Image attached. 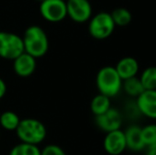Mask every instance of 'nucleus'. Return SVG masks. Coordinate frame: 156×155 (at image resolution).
Returning a JSON list of instances; mask_svg holds the SVG:
<instances>
[{"mask_svg":"<svg viewBox=\"0 0 156 155\" xmlns=\"http://www.w3.org/2000/svg\"><path fill=\"white\" fill-rule=\"evenodd\" d=\"M25 52L33 58H43L46 55L49 49V39L44 31L43 28L39 26H30L26 29L23 36Z\"/></svg>","mask_w":156,"mask_h":155,"instance_id":"nucleus-1","label":"nucleus"},{"mask_svg":"<svg viewBox=\"0 0 156 155\" xmlns=\"http://www.w3.org/2000/svg\"><path fill=\"white\" fill-rule=\"evenodd\" d=\"M122 80L118 75L115 66H104L98 71L96 77V86L99 93L114 98L122 90Z\"/></svg>","mask_w":156,"mask_h":155,"instance_id":"nucleus-2","label":"nucleus"},{"mask_svg":"<svg viewBox=\"0 0 156 155\" xmlns=\"http://www.w3.org/2000/svg\"><path fill=\"white\" fill-rule=\"evenodd\" d=\"M15 132L21 143L38 146L46 138L47 129L39 120L34 118H25L20 119Z\"/></svg>","mask_w":156,"mask_h":155,"instance_id":"nucleus-3","label":"nucleus"},{"mask_svg":"<svg viewBox=\"0 0 156 155\" xmlns=\"http://www.w3.org/2000/svg\"><path fill=\"white\" fill-rule=\"evenodd\" d=\"M88 21V32L94 39H106L115 31L116 26L111 16V13L99 12L91 16Z\"/></svg>","mask_w":156,"mask_h":155,"instance_id":"nucleus-4","label":"nucleus"},{"mask_svg":"<svg viewBox=\"0 0 156 155\" xmlns=\"http://www.w3.org/2000/svg\"><path fill=\"white\" fill-rule=\"evenodd\" d=\"M25 52L21 36L11 32L0 31V58L4 60H15Z\"/></svg>","mask_w":156,"mask_h":155,"instance_id":"nucleus-5","label":"nucleus"},{"mask_svg":"<svg viewBox=\"0 0 156 155\" xmlns=\"http://www.w3.org/2000/svg\"><path fill=\"white\" fill-rule=\"evenodd\" d=\"M39 13L49 23H60L67 17L65 0H44L39 4Z\"/></svg>","mask_w":156,"mask_h":155,"instance_id":"nucleus-6","label":"nucleus"},{"mask_svg":"<svg viewBox=\"0 0 156 155\" xmlns=\"http://www.w3.org/2000/svg\"><path fill=\"white\" fill-rule=\"evenodd\" d=\"M67 16L72 21L84 23L93 16V8L89 0H66Z\"/></svg>","mask_w":156,"mask_h":155,"instance_id":"nucleus-7","label":"nucleus"},{"mask_svg":"<svg viewBox=\"0 0 156 155\" xmlns=\"http://www.w3.org/2000/svg\"><path fill=\"white\" fill-rule=\"evenodd\" d=\"M94 121H96V125L102 132L108 133L121 129L123 117L119 110L111 107L104 114L94 117Z\"/></svg>","mask_w":156,"mask_h":155,"instance_id":"nucleus-8","label":"nucleus"},{"mask_svg":"<svg viewBox=\"0 0 156 155\" xmlns=\"http://www.w3.org/2000/svg\"><path fill=\"white\" fill-rule=\"evenodd\" d=\"M103 149L108 155H121L124 151H126V143L123 131L119 129L105 133L103 139Z\"/></svg>","mask_w":156,"mask_h":155,"instance_id":"nucleus-9","label":"nucleus"},{"mask_svg":"<svg viewBox=\"0 0 156 155\" xmlns=\"http://www.w3.org/2000/svg\"><path fill=\"white\" fill-rule=\"evenodd\" d=\"M140 115L156 120V89L144 90L135 100Z\"/></svg>","mask_w":156,"mask_h":155,"instance_id":"nucleus-10","label":"nucleus"},{"mask_svg":"<svg viewBox=\"0 0 156 155\" xmlns=\"http://www.w3.org/2000/svg\"><path fill=\"white\" fill-rule=\"evenodd\" d=\"M13 70L18 77H30L36 70V58L23 52L18 58L13 60Z\"/></svg>","mask_w":156,"mask_h":155,"instance_id":"nucleus-11","label":"nucleus"},{"mask_svg":"<svg viewBox=\"0 0 156 155\" xmlns=\"http://www.w3.org/2000/svg\"><path fill=\"white\" fill-rule=\"evenodd\" d=\"M123 132L125 143H126V150H129L132 152H140L146 149L141 136V126L137 124H132L127 126Z\"/></svg>","mask_w":156,"mask_h":155,"instance_id":"nucleus-12","label":"nucleus"},{"mask_svg":"<svg viewBox=\"0 0 156 155\" xmlns=\"http://www.w3.org/2000/svg\"><path fill=\"white\" fill-rule=\"evenodd\" d=\"M118 75L122 80L136 77L139 71V63L133 56H124L117 62L115 66Z\"/></svg>","mask_w":156,"mask_h":155,"instance_id":"nucleus-13","label":"nucleus"},{"mask_svg":"<svg viewBox=\"0 0 156 155\" xmlns=\"http://www.w3.org/2000/svg\"><path fill=\"white\" fill-rule=\"evenodd\" d=\"M111 107H112L111 98L106 97V96L102 95V93L96 95L90 101V111L94 115V117L104 114Z\"/></svg>","mask_w":156,"mask_h":155,"instance_id":"nucleus-14","label":"nucleus"},{"mask_svg":"<svg viewBox=\"0 0 156 155\" xmlns=\"http://www.w3.org/2000/svg\"><path fill=\"white\" fill-rule=\"evenodd\" d=\"M122 90H124V93L129 97L136 99L144 90V88L142 86L141 82H140V79L136 76V77L123 80V82H122Z\"/></svg>","mask_w":156,"mask_h":155,"instance_id":"nucleus-15","label":"nucleus"},{"mask_svg":"<svg viewBox=\"0 0 156 155\" xmlns=\"http://www.w3.org/2000/svg\"><path fill=\"white\" fill-rule=\"evenodd\" d=\"M140 82L144 90H154L156 89V66H149L141 71Z\"/></svg>","mask_w":156,"mask_h":155,"instance_id":"nucleus-16","label":"nucleus"},{"mask_svg":"<svg viewBox=\"0 0 156 155\" xmlns=\"http://www.w3.org/2000/svg\"><path fill=\"white\" fill-rule=\"evenodd\" d=\"M111 16L116 27H126L131 23L133 16L132 13L125 8H117L111 13Z\"/></svg>","mask_w":156,"mask_h":155,"instance_id":"nucleus-17","label":"nucleus"},{"mask_svg":"<svg viewBox=\"0 0 156 155\" xmlns=\"http://www.w3.org/2000/svg\"><path fill=\"white\" fill-rule=\"evenodd\" d=\"M20 122V118L15 112L5 111L0 115V125L6 131H15Z\"/></svg>","mask_w":156,"mask_h":155,"instance_id":"nucleus-18","label":"nucleus"},{"mask_svg":"<svg viewBox=\"0 0 156 155\" xmlns=\"http://www.w3.org/2000/svg\"><path fill=\"white\" fill-rule=\"evenodd\" d=\"M9 155H41V149L36 145L19 143L11 149Z\"/></svg>","mask_w":156,"mask_h":155,"instance_id":"nucleus-19","label":"nucleus"},{"mask_svg":"<svg viewBox=\"0 0 156 155\" xmlns=\"http://www.w3.org/2000/svg\"><path fill=\"white\" fill-rule=\"evenodd\" d=\"M141 136L146 147L156 143V123H151L141 128Z\"/></svg>","mask_w":156,"mask_h":155,"instance_id":"nucleus-20","label":"nucleus"},{"mask_svg":"<svg viewBox=\"0 0 156 155\" xmlns=\"http://www.w3.org/2000/svg\"><path fill=\"white\" fill-rule=\"evenodd\" d=\"M41 155H67L62 147L58 145H47L41 150Z\"/></svg>","mask_w":156,"mask_h":155,"instance_id":"nucleus-21","label":"nucleus"},{"mask_svg":"<svg viewBox=\"0 0 156 155\" xmlns=\"http://www.w3.org/2000/svg\"><path fill=\"white\" fill-rule=\"evenodd\" d=\"M5 93H6V84L3 79L0 78V99H2Z\"/></svg>","mask_w":156,"mask_h":155,"instance_id":"nucleus-22","label":"nucleus"},{"mask_svg":"<svg viewBox=\"0 0 156 155\" xmlns=\"http://www.w3.org/2000/svg\"><path fill=\"white\" fill-rule=\"evenodd\" d=\"M146 155H156V143L146 147Z\"/></svg>","mask_w":156,"mask_h":155,"instance_id":"nucleus-23","label":"nucleus"},{"mask_svg":"<svg viewBox=\"0 0 156 155\" xmlns=\"http://www.w3.org/2000/svg\"><path fill=\"white\" fill-rule=\"evenodd\" d=\"M37 1H39V2H41V1H44V0H37Z\"/></svg>","mask_w":156,"mask_h":155,"instance_id":"nucleus-24","label":"nucleus"},{"mask_svg":"<svg viewBox=\"0 0 156 155\" xmlns=\"http://www.w3.org/2000/svg\"><path fill=\"white\" fill-rule=\"evenodd\" d=\"M65 1H66V0H65Z\"/></svg>","mask_w":156,"mask_h":155,"instance_id":"nucleus-25","label":"nucleus"}]
</instances>
